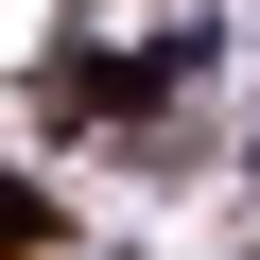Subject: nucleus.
Wrapping results in <instances>:
<instances>
[{
  "label": "nucleus",
  "mask_w": 260,
  "mask_h": 260,
  "mask_svg": "<svg viewBox=\"0 0 260 260\" xmlns=\"http://www.w3.org/2000/svg\"><path fill=\"white\" fill-rule=\"evenodd\" d=\"M191 52H208V18H156V35H104V52H70V121L104 104V121H139L156 87H191Z\"/></svg>",
  "instance_id": "obj_1"
},
{
  "label": "nucleus",
  "mask_w": 260,
  "mask_h": 260,
  "mask_svg": "<svg viewBox=\"0 0 260 260\" xmlns=\"http://www.w3.org/2000/svg\"><path fill=\"white\" fill-rule=\"evenodd\" d=\"M0 243H52V208H35V191H18V174H0Z\"/></svg>",
  "instance_id": "obj_2"
}]
</instances>
